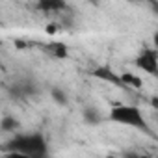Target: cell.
Wrapping results in <instances>:
<instances>
[{
    "label": "cell",
    "mask_w": 158,
    "mask_h": 158,
    "mask_svg": "<svg viewBox=\"0 0 158 158\" xmlns=\"http://www.w3.org/2000/svg\"><path fill=\"white\" fill-rule=\"evenodd\" d=\"M6 152H17L30 158H47L48 141L41 132H17L4 143Z\"/></svg>",
    "instance_id": "6da1fadb"
},
{
    "label": "cell",
    "mask_w": 158,
    "mask_h": 158,
    "mask_svg": "<svg viewBox=\"0 0 158 158\" xmlns=\"http://www.w3.org/2000/svg\"><path fill=\"white\" fill-rule=\"evenodd\" d=\"M108 121L112 123H117V125H123V127H130V128H136V130H143L147 134H151L149 130V125L143 117V112L139 106L136 104H127V102H114L108 110V115H106Z\"/></svg>",
    "instance_id": "7a4b0ae2"
},
{
    "label": "cell",
    "mask_w": 158,
    "mask_h": 158,
    "mask_svg": "<svg viewBox=\"0 0 158 158\" xmlns=\"http://www.w3.org/2000/svg\"><path fill=\"white\" fill-rule=\"evenodd\" d=\"M134 65L147 74H152V76L158 74V54H156V50L154 48H143L139 52V56L134 60Z\"/></svg>",
    "instance_id": "3957f363"
},
{
    "label": "cell",
    "mask_w": 158,
    "mask_h": 158,
    "mask_svg": "<svg viewBox=\"0 0 158 158\" xmlns=\"http://www.w3.org/2000/svg\"><path fill=\"white\" fill-rule=\"evenodd\" d=\"M82 119H84L86 125H89V127H97V125H101V123L104 121V115H102V112H101L97 106L88 104V106L82 108Z\"/></svg>",
    "instance_id": "277c9868"
},
{
    "label": "cell",
    "mask_w": 158,
    "mask_h": 158,
    "mask_svg": "<svg viewBox=\"0 0 158 158\" xmlns=\"http://www.w3.org/2000/svg\"><path fill=\"white\" fill-rule=\"evenodd\" d=\"M93 76L99 78V80H104V82H110V84H115V86H121V80H119V74L115 71H112L110 67H97L93 71Z\"/></svg>",
    "instance_id": "5b68a950"
},
{
    "label": "cell",
    "mask_w": 158,
    "mask_h": 158,
    "mask_svg": "<svg viewBox=\"0 0 158 158\" xmlns=\"http://www.w3.org/2000/svg\"><path fill=\"white\" fill-rule=\"evenodd\" d=\"M10 93L13 95V97H19V99H26L28 95H32V93H35V88L30 84V82H17V84H13L11 88H10Z\"/></svg>",
    "instance_id": "8992f818"
},
{
    "label": "cell",
    "mask_w": 158,
    "mask_h": 158,
    "mask_svg": "<svg viewBox=\"0 0 158 158\" xmlns=\"http://www.w3.org/2000/svg\"><path fill=\"white\" fill-rule=\"evenodd\" d=\"M19 128H21V123H19V119L13 117V115H4L2 119H0V130L10 132V134H17Z\"/></svg>",
    "instance_id": "52a82bcc"
},
{
    "label": "cell",
    "mask_w": 158,
    "mask_h": 158,
    "mask_svg": "<svg viewBox=\"0 0 158 158\" xmlns=\"http://www.w3.org/2000/svg\"><path fill=\"white\" fill-rule=\"evenodd\" d=\"M119 80H121V86H128V88H134V89H139L143 86L141 78L138 74H132V73H123L119 74Z\"/></svg>",
    "instance_id": "ba28073f"
},
{
    "label": "cell",
    "mask_w": 158,
    "mask_h": 158,
    "mask_svg": "<svg viewBox=\"0 0 158 158\" xmlns=\"http://www.w3.org/2000/svg\"><path fill=\"white\" fill-rule=\"evenodd\" d=\"M48 52H50L54 58H58V60H65V58L69 56V48H67V45H63V43H50V45H48Z\"/></svg>",
    "instance_id": "9c48e42d"
},
{
    "label": "cell",
    "mask_w": 158,
    "mask_h": 158,
    "mask_svg": "<svg viewBox=\"0 0 158 158\" xmlns=\"http://www.w3.org/2000/svg\"><path fill=\"white\" fill-rule=\"evenodd\" d=\"M37 8L43 10V11H58V10L65 8V2H58V0H43V2L37 4Z\"/></svg>",
    "instance_id": "30bf717a"
},
{
    "label": "cell",
    "mask_w": 158,
    "mask_h": 158,
    "mask_svg": "<svg viewBox=\"0 0 158 158\" xmlns=\"http://www.w3.org/2000/svg\"><path fill=\"white\" fill-rule=\"evenodd\" d=\"M50 97H52V101H54L58 106H65V104H67V93H65L61 88H52V89H50Z\"/></svg>",
    "instance_id": "8fae6325"
},
{
    "label": "cell",
    "mask_w": 158,
    "mask_h": 158,
    "mask_svg": "<svg viewBox=\"0 0 158 158\" xmlns=\"http://www.w3.org/2000/svg\"><path fill=\"white\" fill-rule=\"evenodd\" d=\"M60 32V26L54 23V24H47V34L48 35H52V34H58Z\"/></svg>",
    "instance_id": "7c38bea8"
},
{
    "label": "cell",
    "mask_w": 158,
    "mask_h": 158,
    "mask_svg": "<svg viewBox=\"0 0 158 158\" xmlns=\"http://www.w3.org/2000/svg\"><path fill=\"white\" fill-rule=\"evenodd\" d=\"M123 158H143V156H141V154H138V152L128 151V152H125V154H123Z\"/></svg>",
    "instance_id": "4fadbf2b"
},
{
    "label": "cell",
    "mask_w": 158,
    "mask_h": 158,
    "mask_svg": "<svg viewBox=\"0 0 158 158\" xmlns=\"http://www.w3.org/2000/svg\"><path fill=\"white\" fill-rule=\"evenodd\" d=\"M6 158H30V156H24V154H17V152H6Z\"/></svg>",
    "instance_id": "5bb4252c"
},
{
    "label": "cell",
    "mask_w": 158,
    "mask_h": 158,
    "mask_svg": "<svg viewBox=\"0 0 158 158\" xmlns=\"http://www.w3.org/2000/svg\"><path fill=\"white\" fill-rule=\"evenodd\" d=\"M108 158H114V156H108Z\"/></svg>",
    "instance_id": "9a60e30c"
}]
</instances>
